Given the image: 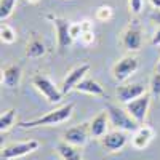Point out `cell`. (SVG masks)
Instances as JSON below:
<instances>
[{
    "label": "cell",
    "instance_id": "1",
    "mask_svg": "<svg viewBox=\"0 0 160 160\" xmlns=\"http://www.w3.org/2000/svg\"><path fill=\"white\" fill-rule=\"evenodd\" d=\"M74 112V102H68L61 106V108L55 109V111H50L42 117H37L32 120H28V122H19L18 127L22 130H29V128H37V127H53V125H61L64 122L72 117Z\"/></svg>",
    "mask_w": 160,
    "mask_h": 160
},
{
    "label": "cell",
    "instance_id": "2",
    "mask_svg": "<svg viewBox=\"0 0 160 160\" xmlns=\"http://www.w3.org/2000/svg\"><path fill=\"white\" fill-rule=\"evenodd\" d=\"M106 111H108V114H109L111 125L115 130L131 131V133H135L138 130L139 123L127 112V109H122V108H118V106H115V104L108 102L106 104Z\"/></svg>",
    "mask_w": 160,
    "mask_h": 160
},
{
    "label": "cell",
    "instance_id": "3",
    "mask_svg": "<svg viewBox=\"0 0 160 160\" xmlns=\"http://www.w3.org/2000/svg\"><path fill=\"white\" fill-rule=\"evenodd\" d=\"M32 85L34 88L40 93L42 96H45V99L50 102V104H58L61 102L64 93L61 91V88H58L51 80L43 75V74H35L32 77Z\"/></svg>",
    "mask_w": 160,
    "mask_h": 160
},
{
    "label": "cell",
    "instance_id": "4",
    "mask_svg": "<svg viewBox=\"0 0 160 160\" xmlns=\"http://www.w3.org/2000/svg\"><path fill=\"white\" fill-rule=\"evenodd\" d=\"M47 19L51 21V24L56 29V42L59 51H64L66 48H69L74 43V38L71 35V21L66 18L56 16V15H47Z\"/></svg>",
    "mask_w": 160,
    "mask_h": 160
},
{
    "label": "cell",
    "instance_id": "5",
    "mask_svg": "<svg viewBox=\"0 0 160 160\" xmlns=\"http://www.w3.org/2000/svg\"><path fill=\"white\" fill-rule=\"evenodd\" d=\"M40 148V142L35 139H29V141H21V142H11L2 149V160H15V158H21L26 157L32 152H35Z\"/></svg>",
    "mask_w": 160,
    "mask_h": 160
},
{
    "label": "cell",
    "instance_id": "6",
    "mask_svg": "<svg viewBox=\"0 0 160 160\" xmlns=\"http://www.w3.org/2000/svg\"><path fill=\"white\" fill-rule=\"evenodd\" d=\"M139 68V61L135 55H127L123 58H120L112 68V77L115 82H125L127 78H130Z\"/></svg>",
    "mask_w": 160,
    "mask_h": 160
},
{
    "label": "cell",
    "instance_id": "7",
    "mask_svg": "<svg viewBox=\"0 0 160 160\" xmlns=\"http://www.w3.org/2000/svg\"><path fill=\"white\" fill-rule=\"evenodd\" d=\"M120 43H122V47L128 53L139 51V48L142 45V34H141V28L136 24V21H133L131 24L127 26V29L120 35Z\"/></svg>",
    "mask_w": 160,
    "mask_h": 160
},
{
    "label": "cell",
    "instance_id": "8",
    "mask_svg": "<svg viewBox=\"0 0 160 160\" xmlns=\"http://www.w3.org/2000/svg\"><path fill=\"white\" fill-rule=\"evenodd\" d=\"M90 69H91V66L88 62L78 64V66H75L74 69H71L68 72V75L64 77L62 83H61V91L64 93V95H68V93H71L72 90H75V87L87 77V74L90 72Z\"/></svg>",
    "mask_w": 160,
    "mask_h": 160
},
{
    "label": "cell",
    "instance_id": "9",
    "mask_svg": "<svg viewBox=\"0 0 160 160\" xmlns=\"http://www.w3.org/2000/svg\"><path fill=\"white\" fill-rule=\"evenodd\" d=\"M151 98H152L151 93H146V95H142V96L125 104L127 112L135 118L139 125H142L144 120H146V115H148V111H149V104H151Z\"/></svg>",
    "mask_w": 160,
    "mask_h": 160
},
{
    "label": "cell",
    "instance_id": "10",
    "mask_svg": "<svg viewBox=\"0 0 160 160\" xmlns=\"http://www.w3.org/2000/svg\"><path fill=\"white\" fill-rule=\"evenodd\" d=\"M101 146L104 151H108L111 154L114 152H120L128 142V136H127V131L122 130H114V131H108L106 135L99 139Z\"/></svg>",
    "mask_w": 160,
    "mask_h": 160
},
{
    "label": "cell",
    "instance_id": "11",
    "mask_svg": "<svg viewBox=\"0 0 160 160\" xmlns=\"http://www.w3.org/2000/svg\"><path fill=\"white\" fill-rule=\"evenodd\" d=\"M146 87L139 82L136 83H128V85H122V87H117V91H115V95H117V99L118 102H122L123 106L133 99H136L142 95H146Z\"/></svg>",
    "mask_w": 160,
    "mask_h": 160
},
{
    "label": "cell",
    "instance_id": "12",
    "mask_svg": "<svg viewBox=\"0 0 160 160\" xmlns=\"http://www.w3.org/2000/svg\"><path fill=\"white\" fill-rule=\"evenodd\" d=\"M109 127H111L109 114H108V111H102V112H99V114L88 123L90 136H91V138H96V139H101L106 133H108Z\"/></svg>",
    "mask_w": 160,
    "mask_h": 160
},
{
    "label": "cell",
    "instance_id": "13",
    "mask_svg": "<svg viewBox=\"0 0 160 160\" xmlns=\"http://www.w3.org/2000/svg\"><path fill=\"white\" fill-rule=\"evenodd\" d=\"M21 66L19 64H7L2 69V85L8 90H15L21 83Z\"/></svg>",
    "mask_w": 160,
    "mask_h": 160
},
{
    "label": "cell",
    "instance_id": "14",
    "mask_svg": "<svg viewBox=\"0 0 160 160\" xmlns=\"http://www.w3.org/2000/svg\"><path fill=\"white\" fill-rule=\"evenodd\" d=\"M88 138H90L88 123L78 125V127H72V128H69L68 131L64 133V141L69 142V144H74V146H78V148L85 146Z\"/></svg>",
    "mask_w": 160,
    "mask_h": 160
},
{
    "label": "cell",
    "instance_id": "15",
    "mask_svg": "<svg viewBox=\"0 0 160 160\" xmlns=\"http://www.w3.org/2000/svg\"><path fill=\"white\" fill-rule=\"evenodd\" d=\"M154 138V128L149 125H139L138 130L135 131V135L131 138V146L135 148L136 151H142L144 148H148L149 142Z\"/></svg>",
    "mask_w": 160,
    "mask_h": 160
},
{
    "label": "cell",
    "instance_id": "16",
    "mask_svg": "<svg viewBox=\"0 0 160 160\" xmlns=\"http://www.w3.org/2000/svg\"><path fill=\"white\" fill-rule=\"evenodd\" d=\"M75 91L85 93V95H91V96H101V98L106 96V91H104L102 85L99 82H96L95 78H88V77H85L82 82L75 87Z\"/></svg>",
    "mask_w": 160,
    "mask_h": 160
},
{
    "label": "cell",
    "instance_id": "17",
    "mask_svg": "<svg viewBox=\"0 0 160 160\" xmlns=\"http://www.w3.org/2000/svg\"><path fill=\"white\" fill-rule=\"evenodd\" d=\"M56 152L62 160H83L82 151H80L78 146L69 144L66 141H61L56 144Z\"/></svg>",
    "mask_w": 160,
    "mask_h": 160
},
{
    "label": "cell",
    "instance_id": "18",
    "mask_svg": "<svg viewBox=\"0 0 160 160\" xmlns=\"http://www.w3.org/2000/svg\"><path fill=\"white\" fill-rule=\"evenodd\" d=\"M45 53H47V47L38 37H32L26 45V56L31 59H40L42 56H45Z\"/></svg>",
    "mask_w": 160,
    "mask_h": 160
},
{
    "label": "cell",
    "instance_id": "19",
    "mask_svg": "<svg viewBox=\"0 0 160 160\" xmlns=\"http://www.w3.org/2000/svg\"><path fill=\"white\" fill-rule=\"evenodd\" d=\"M15 118H16V109H7L2 114V117H0V131H2V135L15 125Z\"/></svg>",
    "mask_w": 160,
    "mask_h": 160
},
{
    "label": "cell",
    "instance_id": "20",
    "mask_svg": "<svg viewBox=\"0 0 160 160\" xmlns=\"http://www.w3.org/2000/svg\"><path fill=\"white\" fill-rule=\"evenodd\" d=\"M18 2L19 0H0V21L3 22L13 15Z\"/></svg>",
    "mask_w": 160,
    "mask_h": 160
},
{
    "label": "cell",
    "instance_id": "21",
    "mask_svg": "<svg viewBox=\"0 0 160 160\" xmlns=\"http://www.w3.org/2000/svg\"><path fill=\"white\" fill-rule=\"evenodd\" d=\"M16 31L11 28V26H8V24H3L2 22V26H0V38H2V42L3 43H15L16 42Z\"/></svg>",
    "mask_w": 160,
    "mask_h": 160
},
{
    "label": "cell",
    "instance_id": "22",
    "mask_svg": "<svg viewBox=\"0 0 160 160\" xmlns=\"http://www.w3.org/2000/svg\"><path fill=\"white\" fill-rule=\"evenodd\" d=\"M114 16V8L111 5H99L95 11V18L101 22H108Z\"/></svg>",
    "mask_w": 160,
    "mask_h": 160
},
{
    "label": "cell",
    "instance_id": "23",
    "mask_svg": "<svg viewBox=\"0 0 160 160\" xmlns=\"http://www.w3.org/2000/svg\"><path fill=\"white\" fill-rule=\"evenodd\" d=\"M149 93H151V96L155 98V99L160 98V72H154V75L151 77Z\"/></svg>",
    "mask_w": 160,
    "mask_h": 160
},
{
    "label": "cell",
    "instance_id": "24",
    "mask_svg": "<svg viewBox=\"0 0 160 160\" xmlns=\"http://www.w3.org/2000/svg\"><path fill=\"white\" fill-rule=\"evenodd\" d=\"M142 8H144V0H128V10L133 16L141 15Z\"/></svg>",
    "mask_w": 160,
    "mask_h": 160
},
{
    "label": "cell",
    "instance_id": "25",
    "mask_svg": "<svg viewBox=\"0 0 160 160\" xmlns=\"http://www.w3.org/2000/svg\"><path fill=\"white\" fill-rule=\"evenodd\" d=\"M78 43L83 47H90L95 43V31H85L78 37Z\"/></svg>",
    "mask_w": 160,
    "mask_h": 160
},
{
    "label": "cell",
    "instance_id": "26",
    "mask_svg": "<svg viewBox=\"0 0 160 160\" xmlns=\"http://www.w3.org/2000/svg\"><path fill=\"white\" fill-rule=\"evenodd\" d=\"M82 22H71V35L74 40H78V37L82 35Z\"/></svg>",
    "mask_w": 160,
    "mask_h": 160
},
{
    "label": "cell",
    "instance_id": "27",
    "mask_svg": "<svg viewBox=\"0 0 160 160\" xmlns=\"http://www.w3.org/2000/svg\"><path fill=\"white\" fill-rule=\"evenodd\" d=\"M151 45L152 47H160V26L155 29V32H154V35L151 38Z\"/></svg>",
    "mask_w": 160,
    "mask_h": 160
},
{
    "label": "cell",
    "instance_id": "28",
    "mask_svg": "<svg viewBox=\"0 0 160 160\" xmlns=\"http://www.w3.org/2000/svg\"><path fill=\"white\" fill-rule=\"evenodd\" d=\"M151 19H152L155 24L160 26V10H154V11L151 13Z\"/></svg>",
    "mask_w": 160,
    "mask_h": 160
},
{
    "label": "cell",
    "instance_id": "29",
    "mask_svg": "<svg viewBox=\"0 0 160 160\" xmlns=\"http://www.w3.org/2000/svg\"><path fill=\"white\" fill-rule=\"evenodd\" d=\"M149 3L152 5L154 10H160V0H149Z\"/></svg>",
    "mask_w": 160,
    "mask_h": 160
},
{
    "label": "cell",
    "instance_id": "30",
    "mask_svg": "<svg viewBox=\"0 0 160 160\" xmlns=\"http://www.w3.org/2000/svg\"><path fill=\"white\" fill-rule=\"evenodd\" d=\"M26 2H28L29 5H38V3H40V0H26Z\"/></svg>",
    "mask_w": 160,
    "mask_h": 160
},
{
    "label": "cell",
    "instance_id": "31",
    "mask_svg": "<svg viewBox=\"0 0 160 160\" xmlns=\"http://www.w3.org/2000/svg\"><path fill=\"white\" fill-rule=\"evenodd\" d=\"M155 72H160V58H158V61L155 64Z\"/></svg>",
    "mask_w": 160,
    "mask_h": 160
}]
</instances>
